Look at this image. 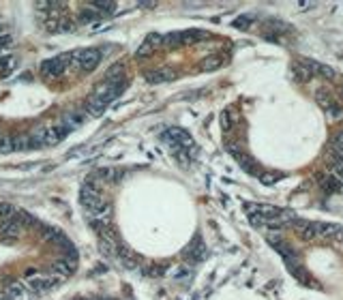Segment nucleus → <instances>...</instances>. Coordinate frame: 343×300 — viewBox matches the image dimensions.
Returning <instances> with one entry per match:
<instances>
[{"instance_id":"obj_1","label":"nucleus","mask_w":343,"mask_h":300,"mask_svg":"<svg viewBox=\"0 0 343 300\" xmlns=\"http://www.w3.org/2000/svg\"><path fill=\"white\" fill-rule=\"evenodd\" d=\"M71 60H73L78 71L90 73V71H94V69L99 67V62H101V52H99V50H82V52L71 54Z\"/></svg>"},{"instance_id":"obj_27","label":"nucleus","mask_w":343,"mask_h":300,"mask_svg":"<svg viewBox=\"0 0 343 300\" xmlns=\"http://www.w3.org/2000/svg\"><path fill=\"white\" fill-rule=\"evenodd\" d=\"M11 43H13V39H11L9 34H2V37H0V52H2V50H7Z\"/></svg>"},{"instance_id":"obj_16","label":"nucleus","mask_w":343,"mask_h":300,"mask_svg":"<svg viewBox=\"0 0 343 300\" xmlns=\"http://www.w3.org/2000/svg\"><path fill=\"white\" fill-rule=\"evenodd\" d=\"M88 7H92L94 11H99V13H112V11H116V4L108 2V0H97V2H90Z\"/></svg>"},{"instance_id":"obj_6","label":"nucleus","mask_w":343,"mask_h":300,"mask_svg":"<svg viewBox=\"0 0 343 300\" xmlns=\"http://www.w3.org/2000/svg\"><path fill=\"white\" fill-rule=\"evenodd\" d=\"M185 257H187V262H191V264H200L206 257V246L204 243L200 238H195L191 245L185 249Z\"/></svg>"},{"instance_id":"obj_29","label":"nucleus","mask_w":343,"mask_h":300,"mask_svg":"<svg viewBox=\"0 0 343 300\" xmlns=\"http://www.w3.org/2000/svg\"><path fill=\"white\" fill-rule=\"evenodd\" d=\"M37 7L43 9V11H50V9H56V4H52V2H39Z\"/></svg>"},{"instance_id":"obj_15","label":"nucleus","mask_w":343,"mask_h":300,"mask_svg":"<svg viewBox=\"0 0 343 300\" xmlns=\"http://www.w3.org/2000/svg\"><path fill=\"white\" fill-rule=\"evenodd\" d=\"M15 67V58L13 56H0V78H7L11 75Z\"/></svg>"},{"instance_id":"obj_4","label":"nucleus","mask_w":343,"mask_h":300,"mask_svg":"<svg viewBox=\"0 0 343 300\" xmlns=\"http://www.w3.org/2000/svg\"><path fill=\"white\" fill-rule=\"evenodd\" d=\"M69 62H71V54L50 58V60H45L41 64V73H43L45 78H60V75L67 71Z\"/></svg>"},{"instance_id":"obj_12","label":"nucleus","mask_w":343,"mask_h":300,"mask_svg":"<svg viewBox=\"0 0 343 300\" xmlns=\"http://www.w3.org/2000/svg\"><path fill=\"white\" fill-rule=\"evenodd\" d=\"M317 227V238H335L341 232V227L337 223H315Z\"/></svg>"},{"instance_id":"obj_33","label":"nucleus","mask_w":343,"mask_h":300,"mask_svg":"<svg viewBox=\"0 0 343 300\" xmlns=\"http://www.w3.org/2000/svg\"><path fill=\"white\" fill-rule=\"evenodd\" d=\"M0 139H2V135H0Z\"/></svg>"},{"instance_id":"obj_32","label":"nucleus","mask_w":343,"mask_h":300,"mask_svg":"<svg viewBox=\"0 0 343 300\" xmlns=\"http://www.w3.org/2000/svg\"><path fill=\"white\" fill-rule=\"evenodd\" d=\"M101 300H114V298H101Z\"/></svg>"},{"instance_id":"obj_31","label":"nucleus","mask_w":343,"mask_h":300,"mask_svg":"<svg viewBox=\"0 0 343 300\" xmlns=\"http://www.w3.org/2000/svg\"><path fill=\"white\" fill-rule=\"evenodd\" d=\"M337 174H339V176H341V178H343V167H341V169H337Z\"/></svg>"},{"instance_id":"obj_7","label":"nucleus","mask_w":343,"mask_h":300,"mask_svg":"<svg viewBox=\"0 0 343 300\" xmlns=\"http://www.w3.org/2000/svg\"><path fill=\"white\" fill-rule=\"evenodd\" d=\"M22 234V225L17 223L15 219H9V221H2L0 223V238L11 243V240H17Z\"/></svg>"},{"instance_id":"obj_21","label":"nucleus","mask_w":343,"mask_h":300,"mask_svg":"<svg viewBox=\"0 0 343 300\" xmlns=\"http://www.w3.org/2000/svg\"><path fill=\"white\" fill-rule=\"evenodd\" d=\"M253 24V15H242L238 20H234V28H240V30H247Z\"/></svg>"},{"instance_id":"obj_3","label":"nucleus","mask_w":343,"mask_h":300,"mask_svg":"<svg viewBox=\"0 0 343 300\" xmlns=\"http://www.w3.org/2000/svg\"><path fill=\"white\" fill-rule=\"evenodd\" d=\"M122 90H125V80H105L101 86H97V90H94L92 95L110 103V101L120 97Z\"/></svg>"},{"instance_id":"obj_10","label":"nucleus","mask_w":343,"mask_h":300,"mask_svg":"<svg viewBox=\"0 0 343 300\" xmlns=\"http://www.w3.org/2000/svg\"><path fill=\"white\" fill-rule=\"evenodd\" d=\"M176 78V73L172 69H152L150 73H146V82L148 84H161V82H172Z\"/></svg>"},{"instance_id":"obj_19","label":"nucleus","mask_w":343,"mask_h":300,"mask_svg":"<svg viewBox=\"0 0 343 300\" xmlns=\"http://www.w3.org/2000/svg\"><path fill=\"white\" fill-rule=\"evenodd\" d=\"M15 213H17L15 206H11V204H0V221H9V219H13Z\"/></svg>"},{"instance_id":"obj_18","label":"nucleus","mask_w":343,"mask_h":300,"mask_svg":"<svg viewBox=\"0 0 343 300\" xmlns=\"http://www.w3.org/2000/svg\"><path fill=\"white\" fill-rule=\"evenodd\" d=\"M80 17H82V22H86V24H90V22L101 20V13H99V11H94L92 7H86V9L80 13Z\"/></svg>"},{"instance_id":"obj_8","label":"nucleus","mask_w":343,"mask_h":300,"mask_svg":"<svg viewBox=\"0 0 343 300\" xmlns=\"http://www.w3.org/2000/svg\"><path fill=\"white\" fill-rule=\"evenodd\" d=\"M292 225L303 240H317V227L313 221H294Z\"/></svg>"},{"instance_id":"obj_30","label":"nucleus","mask_w":343,"mask_h":300,"mask_svg":"<svg viewBox=\"0 0 343 300\" xmlns=\"http://www.w3.org/2000/svg\"><path fill=\"white\" fill-rule=\"evenodd\" d=\"M339 97H341V105H343V86L339 88Z\"/></svg>"},{"instance_id":"obj_22","label":"nucleus","mask_w":343,"mask_h":300,"mask_svg":"<svg viewBox=\"0 0 343 300\" xmlns=\"http://www.w3.org/2000/svg\"><path fill=\"white\" fill-rule=\"evenodd\" d=\"M326 114L330 116V118H341V116H343V105L335 101L333 105H328V108H326Z\"/></svg>"},{"instance_id":"obj_26","label":"nucleus","mask_w":343,"mask_h":300,"mask_svg":"<svg viewBox=\"0 0 343 300\" xmlns=\"http://www.w3.org/2000/svg\"><path fill=\"white\" fill-rule=\"evenodd\" d=\"M146 273H148L150 276H161V274H165V266H150Z\"/></svg>"},{"instance_id":"obj_11","label":"nucleus","mask_w":343,"mask_h":300,"mask_svg":"<svg viewBox=\"0 0 343 300\" xmlns=\"http://www.w3.org/2000/svg\"><path fill=\"white\" fill-rule=\"evenodd\" d=\"M320 180H322V189L326 191L328 195H330V193H337V191H341V189H343V182H341L339 178H337L335 174H322V176H320Z\"/></svg>"},{"instance_id":"obj_25","label":"nucleus","mask_w":343,"mask_h":300,"mask_svg":"<svg viewBox=\"0 0 343 300\" xmlns=\"http://www.w3.org/2000/svg\"><path fill=\"white\" fill-rule=\"evenodd\" d=\"M333 148H335L337 152H343V131L337 133L335 137H333Z\"/></svg>"},{"instance_id":"obj_23","label":"nucleus","mask_w":343,"mask_h":300,"mask_svg":"<svg viewBox=\"0 0 343 300\" xmlns=\"http://www.w3.org/2000/svg\"><path fill=\"white\" fill-rule=\"evenodd\" d=\"M221 127H223V131H229V127H232V114L228 109L221 114Z\"/></svg>"},{"instance_id":"obj_17","label":"nucleus","mask_w":343,"mask_h":300,"mask_svg":"<svg viewBox=\"0 0 343 300\" xmlns=\"http://www.w3.org/2000/svg\"><path fill=\"white\" fill-rule=\"evenodd\" d=\"M223 64V58L221 56H208L202 60V69L204 71H215V69H219Z\"/></svg>"},{"instance_id":"obj_28","label":"nucleus","mask_w":343,"mask_h":300,"mask_svg":"<svg viewBox=\"0 0 343 300\" xmlns=\"http://www.w3.org/2000/svg\"><path fill=\"white\" fill-rule=\"evenodd\" d=\"M45 28H47L50 32H52V30H56V28H58V22L54 20V17H50V20L45 22Z\"/></svg>"},{"instance_id":"obj_5","label":"nucleus","mask_w":343,"mask_h":300,"mask_svg":"<svg viewBox=\"0 0 343 300\" xmlns=\"http://www.w3.org/2000/svg\"><path fill=\"white\" fill-rule=\"evenodd\" d=\"M80 202L86 208V213H88V210H92V208H97V206H101L103 197H101L99 187L92 185V182H86V185L80 189Z\"/></svg>"},{"instance_id":"obj_24","label":"nucleus","mask_w":343,"mask_h":300,"mask_svg":"<svg viewBox=\"0 0 343 300\" xmlns=\"http://www.w3.org/2000/svg\"><path fill=\"white\" fill-rule=\"evenodd\" d=\"M150 54H152V48L146 43V41H144V45H140V50L135 52V56H138V58H146V56H150Z\"/></svg>"},{"instance_id":"obj_13","label":"nucleus","mask_w":343,"mask_h":300,"mask_svg":"<svg viewBox=\"0 0 343 300\" xmlns=\"http://www.w3.org/2000/svg\"><path fill=\"white\" fill-rule=\"evenodd\" d=\"M4 300H24V285L17 281H11L4 290Z\"/></svg>"},{"instance_id":"obj_20","label":"nucleus","mask_w":343,"mask_h":300,"mask_svg":"<svg viewBox=\"0 0 343 300\" xmlns=\"http://www.w3.org/2000/svg\"><path fill=\"white\" fill-rule=\"evenodd\" d=\"M259 178H262L264 185H275V182H279V180L283 178V174H281V172H279V174H275V172H262V176H259Z\"/></svg>"},{"instance_id":"obj_9","label":"nucleus","mask_w":343,"mask_h":300,"mask_svg":"<svg viewBox=\"0 0 343 300\" xmlns=\"http://www.w3.org/2000/svg\"><path fill=\"white\" fill-rule=\"evenodd\" d=\"M108 101H103V99H99V97H94V95H90L84 101V109H86V114L88 116H92V118H97V116H101L103 111H105V108H108Z\"/></svg>"},{"instance_id":"obj_14","label":"nucleus","mask_w":343,"mask_h":300,"mask_svg":"<svg viewBox=\"0 0 343 300\" xmlns=\"http://www.w3.org/2000/svg\"><path fill=\"white\" fill-rule=\"evenodd\" d=\"M71 273H73V268H69L62 260H56L54 264H52V274H54L56 279H67Z\"/></svg>"},{"instance_id":"obj_2","label":"nucleus","mask_w":343,"mask_h":300,"mask_svg":"<svg viewBox=\"0 0 343 300\" xmlns=\"http://www.w3.org/2000/svg\"><path fill=\"white\" fill-rule=\"evenodd\" d=\"M24 283L30 287L32 292H45L50 287H54L58 283V279L54 274H45V273H34V270H26L24 274Z\"/></svg>"}]
</instances>
